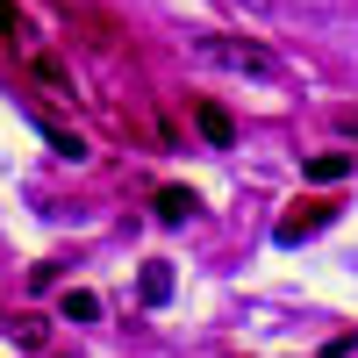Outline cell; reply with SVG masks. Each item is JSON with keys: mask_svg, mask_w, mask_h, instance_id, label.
<instances>
[{"mask_svg": "<svg viewBox=\"0 0 358 358\" xmlns=\"http://www.w3.org/2000/svg\"><path fill=\"white\" fill-rule=\"evenodd\" d=\"M194 57H201V65H222V72H244V79H280V57L265 50L258 36H201Z\"/></svg>", "mask_w": 358, "mask_h": 358, "instance_id": "obj_1", "label": "cell"}, {"mask_svg": "<svg viewBox=\"0 0 358 358\" xmlns=\"http://www.w3.org/2000/svg\"><path fill=\"white\" fill-rule=\"evenodd\" d=\"M337 208H344L337 194H301V201H287V215L273 222V236H280V244H308L315 229L337 222Z\"/></svg>", "mask_w": 358, "mask_h": 358, "instance_id": "obj_2", "label": "cell"}, {"mask_svg": "<svg viewBox=\"0 0 358 358\" xmlns=\"http://www.w3.org/2000/svg\"><path fill=\"white\" fill-rule=\"evenodd\" d=\"M50 8L72 22V36H79V43H94V50H115V43H122V22H115L101 0H50Z\"/></svg>", "mask_w": 358, "mask_h": 358, "instance_id": "obj_3", "label": "cell"}, {"mask_svg": "<svg viewBox=\"0 0 358 358\" xmlns=\"http://www.w3.org/2000/svg\"><path fill=\"white\" fill-rule=\"evenodd\" d=\"M22 65H29V79H36L50 101H72V94H79V79H72V65H65L57 50H43V43H22Z\"/></svg>", "mask_w": 358, "mask_h": 358, "instance_id": "obj_4", "label": "cell"}, {"mask_svg": "<svg viewBox=\"0 0 358 358\" xmlns=\"http://www.w3.org/2000/svg\"><path fill=\"white\" fill-rule=\"evenodd\" d=\"M194 129L215 143V151H229V143H236V115H229L222 101H194Z\"/></svg>", "mask_w": 358, "mask_h": 358, "instance_id": "obj_5", "label": "cell"}, {"mask_svg": "<svg viewBox=\"0 0 358 358\" xmlns=\"http://www.w3.org/2000/svg\"><path fill=\"white\" fill-rule=\"evenodd\" d=\"M36 129H43V143H50L57 158H72V165L86 158V136H79L72 122H57V115H43V108H36Z\"/></svg>", "mask_w": 358, "mask_h": 358, "instance_id": "obj_6", "label": "cell"}, {"mask_svg": "<svg viewBox=\"0 0 358 358\" xmlns=\"http://www.w3.org/2000/svg\"><path fill=\"white\" fill-rule=\"evenodd\" d=\"M201 215V194L194 187H158V222H187Z\"/></svg>", "mask_w": 358, "mask_h": 358, "instance_id": "obj_7", "label": "cell"}, {"mask_svg": "<svg viewBox=\"0 0 358 358\" xmlns=\"http://www.w3.org/2000/svg\"><path fill=\"white\" fill-rule=\"evenodd\" d=\"M136 294H143L151 308H158V301H172V265H165V258H151V265H143V280H136Z\"/></svg>", "mask_w": 358, "mask_h": 358, "instance_id": "obj_8", "label": "cell"}, {"mask_svg": "<svg viewBox=\"0 0 358 358\" xmlns=\"http://www.w3.org/2000/svg\"><path fill=\"white\" fill-rule=\"evenodd\" d=\"M344 172H351V151H315V158H308V179H315V187H337Z\"/></svg>", "mask_w": 358, "mask_h": 358, "instance_id": "obj_9", "label": "cell"}, {"mask_svg": "<svg viewBox=\"0 0 358 358\" xmlns=\"http://www.w3.org/2000/svg\"><path fill=\"white\" fill-rule=\"evenodd\" d=\"M57 308H65V322H94V315H101V294H86V287H65V301H57Z\"/></svg>", "mask_w": 358, "mask_h": 358, "instance_id": "obj_10", "label": "cell"}, {"mask_svg": "<svg viewBox=\"0 0 358 358\" xmlns=\"http://www.w3.org/2000/svg\"><path fill=\"white\" fill-rule=\"evenodd\" d=\"M15 344H22V351H43V344H50V322H43V315H15Z\"/></svg>", "mask_w": 358, "mask_h": 358, "instance_id": "obj_11", "label": "cell"}, {"mask_svg": "<svg viewBox=\"0 0 358 358\" xmlns=\"http://www.w3.org/2000/svg\"><path fill=\"white\" fill-rule=\"evenodd\" d=\"M0 36H8V43H29V29H22V15H15V0H0Z\"/></svg>", "mask_w": 358, "mask_h": 358, "instance_id": "obj_12", "label": "cell"}, {"mask_svg": "<svg viewBox=\"0 0 358 358\" xmlns=\"http://www.w3.org/2000/svg\"><path fill=\"white\" fill-rule=\"evenodd\" d=\"M358 351V330H344V337H330V344H322V358H351Z\"/></svg>", "mask_w": 358, "mask_h": 358, "instance_id": "obj_13", "label": "cell"}, {"mask_svg": "<svg viewBox=\"0 0 358 358\" xmlns=\"http://www.w3.org/2000/svg\"><path fill=\"white\" fill-rule=\"evenodd\" d=\"M251 8H265V0H251Z\"/></svg>", "mask_w": 358, "mask_h": 358, "instance_id": "obj_14", "label": "cell"}]
</instances>
